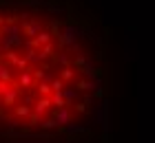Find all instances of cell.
<instances>
[{"mask_svg": "<svg viewBox=\"0 0 155 143\" xmlns=\"http://www.w3.org/2000/svg\"><path fill=\"white\" fill-rule=\"evenodd\" d=\"M22 26L20 24H7L0 29V53L2 51H9L11 46H16L22 42Z\"/></svg>", "mask_w": 155, "mask_h": 143, "instance_id": "obj_1", "label": "cell"}, {"mask_svg": "<svg viewBox=\"0 0 155 143\" xmlns=\"http://www.w3.org/2000/svg\"><path fill=\"white\" fill-rule=\"evenodd\" d=\"M93 117H95V123L102 126L104 134H109L111 132V101L109 99H102V101L95 106Z\"/></svg>", "mask_w": 155, "mask_h": 143, "instance_id": "obj_2", "label": "cell"}, {"mask_svg": "<svg viewBox=\"0 0 155 143\" xmlns=\"http://www.w3.org/2000/svg\"><path fill=\"white\" fill-rule=\"evenodd\" d=\"M80 38H84V29L78 26V24H67L64 29H62V33H60L62 46H71V44H75Z\"/></svg>", "mask_w": 155, "mask_h": 143, "instance_id": "obj_3", "label": "cell"}, {"mask_svg": "<svg viewBox=\"0 0 155 143\" xmlns=\"http://www.w3.org/2000/svg\"><path fill=\"white\" fill-rule=\"evenodd\" d=\"M80 88L87 90V92H95V95L102 97V92H104V79L100 75H95V77H91V79H87V82H80Z\"/></svg>", "mask_w": 155, "mask_h": 143, "instance_id": "obj_4", "label": "cell"}, {"mask_svg": "<svg viewBox=\"0 0 155 143\" xmlns=\"http://www.w3.org/2000/svg\"><path fill=\"white\" fill-rule=\"evenodd\" d=\"M55 123H58V128L60 126H67L69 121H71V110L67 108V106H62V108H58V112H55Z\"/></svg>", "mask_w": 155, "mask_h": 143, "instance_id": "obj_5", "label": "cell"}, {"mask_svg": "<svg viewBox=\"0 0 155 143\" xmlns=\"http://www.w3.org/2000/svg\"><path fill=\"white\" fill-rule=\"evenodd\" d=\"M0 95H5V106H11L13 101H16L18 92L13 90V88H7V86L2 84V86H0Z\"/></svg>", "mask_w": 155, "mask_h": 143, "instance_id": "obj_6", "label": "cell"}, {"mask_svg": "<svg viewBox=\"0 0 155 143\" xmlns=\"http://www.w3.org/2000/svg\"><path fill=\"white\" fill-rule=\"evenodd\" d=\"M80 68H82V73H84V77H87V79H91V77H95V75H97L95 64H93V60H91V57H87V62H84Z\"/></svg>", "mask_w": 155, "mask_h": 143, "instance_id": "obj_7", "label": "cell"}, {"mask_svg": "<svg viewBox=\"0 0 155 143\" xmlns=\"http://www.w3.org/2000/svg\"><path fill=\"white\" fill-rule=\"evenodd\" d=\"M60 95H62V99H64V104H71V101H75V99H78V92H75L73 88H62Z\"/></svg>", "mask_w": 155, "mask_h": 143, "instance_id": "obj_8", "label": "cell"}, {"mask_svg": "<svg viewBox=\"0 0 155 143\" xmlns=\"http://www.w3.org/2000/svg\"><path fill=\"white\" fill-rule=\"evenodd\" d=\"M49 106H51V101H49V99H40V101L36 104V108H33V112H36V114H45Z\"/></svg>", "mask_w": 155, "mask_h": 143, "instance_id": "obj_9", "label": "cell"}, {"mask_svg": "<svg viewBox=\"0 0 155 143\" xmlns=\"http://www.w3.org/2000/svg\"><path fill=\"white\" fill-rule=\"evenodd\" d=\"M64 130H67V134H71V137H73V134H78V132H84V128H82V126H78V123H71V121H69V123L64 126Z\"/></svg>", "mask_w": 155, "mask_h": 143, "instance_id": "obj_10", "label": "cell"}, {"mask_svg": "<svg viewBox=\"0 0 155 143\" xmlns=\"http://www.w3.org/2000/svg\"><path fill=\"white\" fill-rule=\"evenodd\" d=\"M49 40H51V33H47V31H40L36 35V44H49Z\"/></svg>", "mask_w": 155, "mask_h": 143, "instance_id": "obj_11", "label": "cell"}, {"mask_svg": "<svg viewBox=\"0 0 155 143\" xmlns=\"http://www.w3.org/2000/svg\"><path fill=\"white\" fill-rule=\"evenodd\" d=\"M40 128L42 130H53V128H58V123H55V119H47V121H40Z\"/></svg>", "mask_w": 155, "mask_h": 143, "instance_id": "obj_12", "label": "cell"}, {"mask_svg": "<svg viewBox=\"0 0 155 143\" xmlns=\"http://www.w3.org/2000/svg\"><path fill=\"white\" fill-rule=\"evenodd\" d=\"M47 11L49 13H62V7L58 2H47Z\"/></svg>", "mask_w": 155, "mask_h": 143, "instance_id": "obj_13", "label": "cell"}, {"mask_svg": "<svg viewBox=\"0 0 155 143\" xmlns=\"http://www.w3.org/2000/svg\"><path fill=\"white\" fill-rule=\"evenodd\" d=\"M22 31H27L29 35H36V33H40V24H38V22H33V24H29V26H25Z\"/></svg>", "mask_w": 155, "mask_h": 143, "instance_id": "obj_14", "label": "cell"}, {"mask_svg": "<svg viewBox=\"0 0 155 143\" xmlns=\"http://www.w3.org/2000/svg\"><path fill=\"white\" fill-rule=\"evenodd\" d=\"M51 88H53L55 92H60L62 88H64V82H62V79H55V77H53V79H51Z\"/></svg>", "mask_w": 155, "mask_h": 143, "instance_id": "obj_15", "label": "cell"}, {"mask_svg": "<svg viewBox=\"0 0 155 143\" xmlns=\"http://www.w3.org/2000/svg\"><path fill=\"white\" fill-rule=\"evenodd\" d=\"M62 82H69V79H73V70L71 68H64L62 70V77H60Z\"/></svg>", "mask_w": 155, "mask_h": 143, "instance_id": "obj_16", "label": "cell"}, {"mask_svg": "<svg viewBox=\"0 0 155 143\" xmlns=\"http://www.w3.org/2000/svg\"><path fill=\"white\" fill-rule=\"evenodd\" d=\"M51 101H53L55 106H58V108H62V106H64V99H62V95H60V92H55V95H53V99H51Z\"/></svg>", "mask_w": 155, "mask_h": 143, "instance_id": "obj_17", "label": "cell"}, {"mask_svg": "<svg viewBox=\"0 0 155 143\" xmlns=\"http://www.w3.org/2000/svg\"><path fill=\"white\" fill-rule=\"evenodd\" d=\"M51 51H53V44H47L45 48H42V53H40V60H45V57H49V55H51Z\"/></svg>", "mask_w": 155, "mask_h": 143, "instance_id": "obj_18", "label": "cell"}, {"mask_svg": "<svg viewBox=\"0 0 155 143\" xmlns=\"http://www.w3.org/2000/svg\"><path fill=\"white\" fill-rule=\"evenodd\" d=\"M29 112H31V110L27 108V106H18V108H16V114H18V117H27Z\"/></svg>", "mask_w": 155, "mask_h": 143, "instance_id": "obj_19", "label": "cell"}, {"mask_svg": "<svg viewBox=\"0 0 155 143\" xmlns=\"http://www.w3.org/2000/svg\"><path fill=\"white\" fill-rule=\"evenodd\" d=\"M20 84H22V86H31V75L22 73V75H20Z\"/></svg>", "mask_w": 155, "mask_h": 143, "instance_id": "obj_20", "label": "cell"}, {"mask_svg": "<svg viewBox=\"0 0 155 143\" xmlns=\"http://www.w3.org/2000/svg\"><path fill=\"white\" fill-rule=\"evenodd\" d=\"M0 79H9V70H7L5 64H0Z\"/></svg>", "mask_w": 155, "mask_h": 143, "instance_id": "obj_21", "label": "cell"}, {"mask_svg": "<svg viewBox=\"0 0 155 143\" xmlns=\"http://www.w3.org/2000/svg\"><path fill=\"white\" fill-rule=\"evenodd\" d=\"M58 62L62 64V66H67V64H69V55H67V53H60V55H58Z\"/></svg>", "mask_w": 155, "mask_h": 143, "instance_id": "obj_22", "label": "cell"}, {"mask_svg": "<svg viewBox=\"0 0 155 143\" xmlns=\"http://www.w3.org/2000/svg\"><path fill=\"white\" fill-rule=\"evenodd\" d=\"M49 90H51V86H49L47 82H40V92H42V95H47Z\"/></svg>", "mask_w": 155, "mask_h": 143, "instance_id": "obj_23", "label": "cell"}, {"mask_svg": "<svg viewBox=\"0 0 155 143\" xmlns=\"http://www.w3.org/2000/svg\"><path fill=\"white\" fill-rule=\"evenodd\" d=\"M27 2H29L31 7H40V5H42V0H27Z\"/></svg>", "mask_w": 155, "mask_h": 143, "instance_id": "obj_24", "label": "cell"}, {"mask_svg": "<svg viewBox=\"0 0 155 143\" xmlns=\"http://www.w3.org/2000/svg\"><path fill=\"white\" fill-rule=\"evenodd\" d=\"M18 126H20L18 119H11V121H9V128H18Z\"/></svg>", "mask_w": 155, "mask_h": 143, "instance_id": "obj_25", "label": "cell"}, {"mask_svg": "<svg viewBox=\"0 0 155 143\" xmlns=\"http://www.w3.org/2000/svg\"><path fill=\"white\" fill-rule=\"evenodd\" d=\"M38 121H40V114L33 112V114H31V123H38Z\"/></svg>", "mask_w": 155, "mask_h": 143, "instance_id": "obj_26", "label": "cell"}, {"mask_svg": "<svg viewBox=\"0 0 155 143\" xmlns=\"http://www.w3.org/2000/svg\"><path fill=\"white\" fill-rule=\"evenodd\" d=\"M93 2H102V0H93Z\"/></svg>", "mask_w": 155, "mask_h": 143, "instance_id": "obj_27", "label": "cell"}, {"mask_svg": "<svg viewBox=\"0 0 155 143\" xmlns=\"http://www.w3.org/2000/svg\"><path fill=\"white\" fill-rule=\"evenodd\" d=\"M0 24H2V18H0Z\"/></svg>", "mask_w": 155, "mask_h": 143, "instance_id": "obj_28", "label": "cell"}]
</instances>
